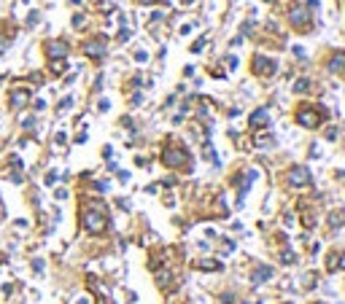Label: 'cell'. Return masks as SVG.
<instances>
[{
	"mask_svg": "<svg viewBox=\"0 0 345 304\" xmlns=\"http://www.w3.org/2000/svg\"><path fill=\"white\" fill-rule=\"evenodd\" d=\"M106 213H103V205H92L87 213H84V229H87L89 234H100L103 229H106Z\"/></svg>",
	"mask_w": 345,
	"mask_h": 304,
	"instance_id": "obj_1",
	"label": "cell"
},
{
	"mask_svg": "<svg viewBox=\"0 0 345 304\" xmlns=\"http://www.w3.org/2000/svg\"><path fill=\"white\" fill-rule=\"evenodd\" d=\"M27 102H30V92H27V89H14V92L8 94V105H11L14 111H22Z\"/></svg>",
	"mask_w": 345,
	"mask_h": 304,
	"instance_id": "obj_2",
	"label": "cell"
},
{
	"mask_svg": "<svg viewBox=\"0 0 345 304\" xmlns=\"http://www.w3.org/2000/svg\"><path fill=\"white\" fill-rule=\"evenodd\" d=\"M254 73H259V76H272L275 73V62L267 57H256L254 59Z\"/></svg>",
	"mask_w": 345,
	"mask_h": 304,
	"instance_id": "obj_3",
	"label": "cell"
},
{
	"mask_svg": "<svg viewBox=\"0 0 345 304\" xmlns=\"http://www.w3.org/2000/svg\"><path fill=\"white\" fill-rule=\"evenodd\" d=\"M297 121L302 124V127H318V121H321V116H318L313 108H305V111H299Z\"/></svg>",
	"mask_w": 345,
	"mask_h": 304,
	"instance_id": "obj_4",
	"label": "cell"
},
{
	"mask_svg": "<svg viewBox=\"0 0 345 304\" xmlns=\"http://www.w3.org/2000/svg\"><path fill=\"white\" fill-rule=\"evenodd\" d=\"M46 51H49V57H52V59H65V57H68V43H65V41H52L46 46Z\"/></svg>",
	"mask_w": 345,
	"mask_h": 304,
	"instance_id": "obj_5",
	"label": "cell"
},
{
	"mask_svg": "<svg viewBox=\"0 0 345 304\" xmlns=\"http://www.w3.org/2000/svg\"><path fill=\"white\" fill-rule=\"evenodd\" d=\"M84 51H87V57L100 59V57H106V43L103 41H89L87 46H84Z\"/></svg>",
	"mask_w": 345,
	"mask_h": 304,
	"instance_id": "obj_6",
	"label": "cell"
},
{
	"mask_svg": "<svg viewBox=\"0 0 345 304\" xmlns=\"http://www.w3.org/2000/svg\"><path fill=\"white\" fill-rule=\"evenodd\" d=\"M291 24L297 30H302V27H308L310 24V17H308V11H305V8H294L291 11Z\"/></svg>",
	"mask_w": 345,
	"mask_h": 304,
	"instance_id": "obj_7",
	"label": "cell"
},
{
	"mask_svg": "<svg viewBox=\"0 0 345 304\" xmlns=\"http://www.w3.org/2000/svg\"><path fill=\"white\" fill-rule=\"evenodd\" d=\"M289 178H291L294 186H308V181H310L308 170H302V167H294V170L289 172Z\"/></svg>",
	"mask_w": 345,
	"mask_h": 304,
	"instance_id": "obj_8",
	"label": "cell"
},
{
	"mask_svg": "<svg viewBox=\"0 0 345 304\" xmlns=\"http://www.w3.org/2000/svg\"><path fill=\"white\" fill-rule=\"evenodd\" d=\"M329 70H332V73L345 70V54H343V51H340V54H334V59L329 62Z\"/></svg>",
	"mask_w": 345,
	"mask_h": 304,
	"instance_id": "obj_9",
	"label": "cell"
},
{
	"mask_svg": "<svg viewBox=\"0 0 345 304\" xmlns=\"http://www.w3.org/2000/svg\"><path fill=\"white\" fill-rule=\"evenodd\" d=\"M267 124V111H256L251 116V127H264Z\"/></svg>",
	"mask_w": 345,
	"mask_h": 304,
	"instance_id": "obj_10",
	"label": "cell"
},
{
	"mask_svg": "<svg viewBox=\"0 0 345 304\" xmlns=\"http://www.w3.org/2000/svg\"><path fill=\"white\" fill-rule=\"evenodd\" d=\"M270 275H272V269H270V267H262V269H256V272H254V283H264V280H267Z\"/></svg>",
	"mask_w": 345,
	"mask_h": 304,
	"instance_id": "obj_11",
	"label": "cell"
},
{
	"mask_svg": "<svg viewBox=\"0 0 345 304\" xmlns=\"http://www.w3.org/2000/svg\"><path fill=\"white\" fill-rule=\"evenodd\" d=\"M164 162H167V164H181L183 162V151H167Z\"/></svg>",
	"mask_w": 345,
	"mask_h": 304,
	"instance_id": "obj_12",
	"label": "cell"
},
{
	"mask_svg": "<svg viewBox=\"0 0 345 304\" xmlns=\"http://www.w3.org/2000/svg\"><path fill=\"white\" fill-rule=\"evenodd\" d=\"M65 70V59H52V73H62Z\"/></svg>",
	"mask_w": 345,
	"mask_h": 304,
	"instance_id": "obj_13",
	"label": "cell"
},
{
	"mask_svg": "<svg viewBox=\"0 0 345 304\" xmlns=\"http://www.w3.org/2000/svg\"><path fill=\"white\" fill-rule=\"evenodd\" d=\"M200 267L202 269H221V264L218 261H200Z\"/></svg>",
	"mask_w": 345,
	"mask_h": 304,
	"instance_id": "obj_14",
	"label": "cell"
},
{
	"mask_svg": "<svg viewBox=\"0 0 345 304\" xmlns=\"http://www.w3.org/2000/svg\"><path fill=\"white\" fill-rule=\"evenodd\" d=\"M308 86H310L308 81H297V84H294V92H305V89H308Z\"/></svg>",
	"mask_w": 345,
	"mask_h": 304,
	"instance_id": "obj_15",
	"label": "cell"
},
{
	"mask_svg": "<svg viewBox=\"0 0 345 304\" xmlns=\"http://www.w3.org/2000/svg\"><path fill=\"white\" fill-rule=\"evenodd\" d=\"M46 183H49V186H54V183H57V172H49V175H46Z\"/></svg>",
	"mask_w": 345,
	"mask_h": 304,
	"instance_id": "obj_16",
	"label": "cell"
},
{
	"mask_svg": "<svg viewBox=\"0 0 345 304\" xmlns=\"http://www.w3.org/2000/svg\"><path fill=\"white\" fill-rule=\"evenodd\" d=\"M38 19H41V17H38V14L33 11V14H30V17H27V22H30V24H38Z\"/></svg>",
	"mask_w": 345,
	"mask_h": 304,
	"instance_id": "obj_17",
	"label": "cell"
},
{
	"mask_svg": "<svg viewBox=\"0 0 345 304\" xmlns=\"http://www.w3.org/2000/svg\"><path fill=\"white\" fill-rule=\"evenodd\" d=\"M3 46H6V41H3V38H0V51H3Z\"/></svg>",
	"mask_w": 345,
	"mask_h": 304,
	"instance_id": "obj_18",
	"label": "cell"
},
{
	"mask_svg": "<svg viewBox=\"0 0 345 304\" xmlns=\"http://www.w3.org/2000/svg\"><path fill=\"white\" fill-rule=\"evenodd\" d=\"M343 267H345V253H343Z\"/></svg>",
	"mask_w": 345,
	"mask_h": 304,
	"instance_id": "obj_19",
	"label": "cell"
}]
</instances>
